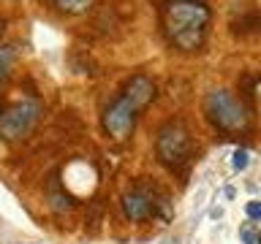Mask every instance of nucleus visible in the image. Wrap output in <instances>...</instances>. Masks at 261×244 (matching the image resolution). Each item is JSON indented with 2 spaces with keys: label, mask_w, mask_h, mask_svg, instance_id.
Wrapping results in <instances>:
<instances>
[{
  "label": "nucleus",
  "mask_w": 261,
  "mask_h": 244,
  "mask_svg": "<svg viewBox=\"0 0 261 244\" xmlns=\"http://www.w3.org/2000/svg\"><path fill=\"white\" fill-rule=\"evenodd\" d=\"M163 33L179 52H199L210 30L212 11L204 0H166L161 8Z\"/></svg>",
  "instance_id": "obj_1"
},
{
  "label": "nucleus",
  "mask_w": 261,
  "mask_h": 244,
  "mask_svg": "<svg viewBox=\"0 0 261 244\" xmlns=\"http://www.w3.org/2000/svg\"><path fill=\"white\" fill-rule=\"evenodd\" d=\"M155 98V81L144 73H136L125 81L122 93L112 101V106H106L103 111V130L109 133L114 141H128L130 133L136 128L139 111L144 106H150Z\"/></svg>",
  "instance_id": "obj_2"
},
{
  "label": "nucleus",
  "mask_w": 261,
  "mask_h": 244,
  "mask_svg": "<svg viewBox=\"0 0 261 244\" xmlns=\"http://www.w3.org/2000/svg\"><path fill=\"white\" fill-rule=\"evenodd\" d=\"M204 114L223 133H242L253 122V109L231 89H212L204 98Z\"/></svg>",
  "instance_id": "obj_3"
},
{
  "label": "nucleus",
  "mask_w": 261,
  "mask_h": 244,
  "mask_svg": "<svg viewBox=\"0 0 261 244\" xmlns=\"http://www.w3.org/2000/svg\"><path fill=\"white\" fill-rule=\"evenodd\" d=\"M193 136L191 130H188V125L182 119H171L166 122L161 130H158V138H155V155H158V160L163 163L166 168L177 171L191 163L193 158Z\"/></svg>",
  "instance_id": "obj_4"
},
{
  "label": "nucleus",
  "mask_w": 261,
  "mask_h": 244,
  "mask_svg": "<svg viewBox=\"0 0 261 244\" xmlns=\"http://www.w3.org/2000/svg\"><path fill=\"white\" fill-rule=\"evenodd\" d=\"M41 103L36 98H28V101H14L0 106V138L6 141H19V138L30 136L33 128L38 125L41 119Z\"/></svg>",
  "instance_id": "obj_5"
},
{
  "label": "nucleus",
  "mask_w": 261,
  "mask_h": 244,
  "mask_svg": "<svg viewBox=\"0 0 261 244\" xmlns=\"http://www.w3.org/2000/svg\"><path fill=\"white\" fill-rule=\"evenodd\" d=\"M122 215H125L130 223H144V220H150L158 215V198H155L152 190H147V187H134V190H128L122 195Z\"/></svg>",
  "instance_id": "obj_6"
},
{
  "label": "nucleus",
  "mask_w": 261,
  "mask_h": 244,
  "mask_svg": "<svg viewBox=\"0 0 261 244\" xmlns=\"http://www.w3.org/2000/svg\"><path fill=\"white\" fill-rule=\"evenodd\" d=\"M231 30L237 36H250L258 30V8L256 6H240V16L231 14Z\"/></svg>",
  "instance_id": "obj_7"
},
{
  "label": "nucleus",
  "mask_w": 261,
  "mask_h": 244,
  "mask_svg": "<svg viewBox=\"0 0 261 244\" xmlns=\"http://www.w3.org/2000/svg\"><path fill=\"white\" fill-rule=\"evenodd\" d=\"M52 3L57 6V11H63V14H85L93 8L95 0H52Z\"/></svg>",
  "instance_id": "obj_8"
},
{
  "label": "nucleus",
  "mask_w": 261,
  "mask_h": 244,
  "mask_svg": "<svg viewBox=\"0 0 261 244\" xmlns=\"http://www.w3.org/2000/svg\"><path fill=\"white\" fill-rule=\"evenodd\" d=\"M14 60H16L14 46H0V81H6L8 76H11Z\"/></svg>",
  "instance_id": "obj_9"
},
{
  "label": "nucleus",
  "mask_w": 261,
  "mask_h": 244,
  "mask_svg": "<svg viewBox=\"0 0 261 244\" xmlns=\"http://www.w3.org/2000/svg\"><path fill=\"white\" fill-rule=\"evenodd\" d=\"M231 166H234V171H245V168H248V152H245V149H237Z\"/></svg>",
  "instance_id": "obj_10"
},
{
  "label": "nucleus",
  "mask_w": 261,
  "mask_h": 244,
  "mask_svg": "<svg viewBox=\"0 0 261 244\" xmlns=\"http://www.w3.org/2000/svg\"><path fill=\"white\" fill-rule=\"evenodd\" d=\"M242 239H245V244H258L256 228H253V225H245V228H242Z\"/></svg>",
  "instance_id": "obj_11"
},
{
  "label": "nucleus",
  "mask_w": 261,
  "mask_h": 244,
  "mask_svg": "<svg viewBox=\"0 0 261 244\" xmlns=\"http://www.w3.org/2000/svg\"><path fill=\"white\" fill-rule=\"evenodd\" d=\"M245 211H248V217H250V220H258V217H261V206H258L256 201H250L248 206H245Z\"/></svg>",
  "instance_id": "obj_12"
},
{
  "label": "nucleus",
  "mask_w": 261,
  "mask_h": 244,
  "mask_svg": "<svg viewBox=\"0 0 261 244\" xmlns=\"http://www.w3.org/2000/svg\"><path fill=\"white\" fill-rule=\"evenodd\" d=\"M3 33H6V19L0 16V36H3Z\"/></svg>",
  "instance_id": "obj_13"
}]
</instances>
